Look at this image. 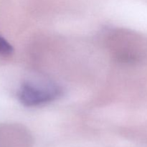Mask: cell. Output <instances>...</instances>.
I'll list each match as a JSON object with an SVG mask.
<instances>
[{
	"instance_id": "obj_2",
	"label": "cell",
	"mask_w": 147,
	"mask_h": 147,
	"mask_svg": "<svg viewBox=\"0 0 147 147\" xmlns=\"http://www.w3.org/2000/svg\"><path fill=\"white\" fill-rule=\"evenodd\" d=\"M29 135L22 127L0 126V147H27Z\"/></svg>"
},
{
	"instance_id": "obj_3",
	"label": "cell",
	"mask_w": 147,
	"mask_h": 147,
	"mask_svg": "<svg viewBox=\"0 0 147 147\" xmlns=\"http://www.w3.org/2000/svg\"><path fill=\"white\" fill-rule=\"evenodd\" d=\"M14 52L11 45L0 34V56L7 57L11 55Z\"/></svg>"
},
{
	"instance_id": "obj_1",
	"label": "cell",
	"mask_w": 147,
	"mask_h": 147,
	"mask_svg": "<svg viewBox=\"0 0 147 147\" xmlns=\"http://www.w3.org/2000/svg\"><path fill=\"white\" fill-rule=\"evenodd\" d=\"M63 94L61 87L52 82L26 81L18 91V98L27 107H36L55 101Z\"/></svg>"
}]
</instances>
